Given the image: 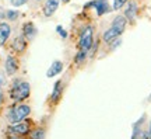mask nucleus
I'll return each instance as SVG.
<instances>
[{"label":"nucleus","mask_w":151,"mask_h":139,"mask_svg":"<svg viewBox=\"0 0 151 139\" xmlns=\"http://www.w3.org/2000/svg\"><path fill=\"white\" fill-rule=\"evenodd\" d=\"M20 16V13L17 10H7L6 11V18L9 20V21H16L17 18Z\"/></svg>","instance_id":"a211bd4d"},{"label":"nucleus","mask_w":151,"mask_h":139,"mask_svg":"<svg viewBox=\"0 0 151 139\" xmlns=\"http://www.w3.org/2000/svg\"><path fill=\"white\" fill-rule=\"evenodd\" d=\"M129 0H113V4H112V10L118 11L120 10V9H123L124 6H126V3H127Z\"/></svg>","instance_id":"6ab92c4d"},{"label":"nucleus","mask_w":151,"mask_h":139,"mask_svg":"<svg viewBox=\"0 0 151 139\" xmlns=\"http://www.w3.org/2000/svg\"><path fill=\"white\" fill-rule=\"evenodd\" d=\"M4 17H6V11L3 10V7L0 6V20H1V18H4Z\"/></svg>","instance_id":"393cba45"},{"label":"nucleus","mask_w":151,"mask_h":139,"mask_svg":"<svg viewBox=\"0 0 151 139\" xmlns=\"http://www.w3.org/2000/svg\"><path fill=\"white\" fill-rule=\"evenodd\" d=\"M120 44H122V38H118V39H115L113 42H111V44L108 45L109 51L112 52V51H115V49H118L119 47H120Z\"/></svg>","instance_id":"aec40b11"},{"label":"nucleus","mask_w":151,"mask_h":139,"mask_svg":"<svg viewBox=\"0 0 151 139\" xmlns=\"http://www.w3.org/2000/svg\"><path fill=\"white\" fill-rule=\"evenodd\" d=\"M148 101L151 103V94H150V96H148Z\"/></svg>","instance_id":"cd10ccee"},{"label":"nucleus","mask_w":151,"mask_h":139,"mask_svg":"<svg viewBox=\"0 0 151 139\" xmlns=\"http://www.w3.org/2000/svg\"><path fill=\"white\" fill-rule=\"evenodd\" d=\"M120 37H122V35H120L116 30H113L112 27H109L108 30H105V32L102 34V42L109 45L111 42H113L115 39H118V38H120Z\"/></svg>","instance_id":"ddd939ff"},{"label":"nucleus","mask_w":151,"mask_h":139,"mask_svg":"<svg viewBox=\"0 0 151 139\" xmlns=\"http://www.w3.org/2000/svg\"><path fill=\"white\" fill-rule=\"evenodd\" d=\"M29 93H31V86H29L28 82L14 80L10 90V97L16 103H20V101H24L25 98H28Z\"/></svg>","instance_id":"f257e3e1"},{"label":"nucleus","mask_w":151,"mask_h":139,"mask_svg":"<svg viewBox=\"0 0 151 139\" xmlns=\"http://www.w3.org/2000/svg\"><path fill=\"white\" fill-rule=\"evenodd\" d=\"M86 9H95L97 16H104L109 11H112V7L109 6L108 0H92L86 4Z\"/></svg>","instance_id":"20e7f679"},{"label":"nucleus","mask_w":151,"mask_h":139,"mask_svg":"<svg viewBox=\"0 0 151 139\" xmlns=\"http://www.w3.org/2000/svg\"><path fill=\"white\" fill-rule=\"evenodd\" d=\"M62 70H63V63L60 60H55L53 63L50 65L48 72H46V76L48 77H55V76H58L59 73H62Z\"/></svg>","instance_id":"2eb2a0df"},{"label":"nucleus","mask_w":151,"mask_h":139,"mask_svg":"<svg viewBox=\"0 0 151 139\" xmlns=\"http://www.w3.org/2000/svg\"><path fill=\"white\" fill-rule=\"evenodd\" d=\"M92 44H94V27L91 24H88L81 30L78 35V49L88 52L91 49Z\"/></svg>","instance_id":"7ed1b4c3"},{"label":"nucleus","mask_w":151,"mask_h":139,"mask_svg":"<svg viewBox=\"0 0 151 139\" xmlns=\"http://www.w3.org/2000/svg\"><path fill=\"white\" fill-rule=\"evenodd\" d=\"M87 58H88V52L78 49V52L74 55V63L76 65H83L87 60Z\"/></svg>","instance_id":"f3484780"},{"label":"nucleus","mask_w":151,"mask_h":139,"mask_svg":"<svg viewBox=\"0 0 151 139\" xmlns=\"http://www.w3.org/2000/svg\"><path fill=\"white\" fill-rule=\"evenodd\" d=\"M63 90H65V83L63 80H58L53 86V91L50 94V101L52 104H58L59 100L62 98V94H63Z\"/></svg>","instance_id":"9d476101"},{"label":"nucleus","mask_w":151,"mask_h":139,"mask_svg":"<svg viewBox=\"0 0 151 139\" xmlns=\"http://www.w3.org/2000/svg\"><path fill=\"white\" fill-rule=\"evenodd\" d=\"M31 114V107L28 104H16L9 110L7 112V119L10 122H21L24 119H27L28 115Z\"/></svg>","instance_id":"f03ea898"},{"label":"nucleus","mask_w":151,"mask_h":139,"mask_svg":"<svg viewBox=\"0 0 151 139\" xmlns=\"http://www.w3.org/2000/svg\"><path fill=\"white\" fill-rule=\"evenodd\" d=\"M10 3L14 7H21V6H24L25 3H28V0H10Z\"/></svg>","instance_id":"412c9836"},{"label":"nucleus","mask_w":151,"mask_h":139,"mask_svg":"<svg viewBox=\"0 0 151 139\" xmlns=\"http://www.w3.org/2000/svg\"><path fill=\"white\" fill-rule=\"evenodd\" d=\"M18 68H20V63H18V59L13 55H9L7 59H6V63H4V70H6V75L9 76H14L18 72Z\"/></svg>","instance_id":"0eeeda50"},{"label":"nucleus","mask_w":151,"mask_h":139,"mask_svg":"<svg viewBox=\"0 0 151 139\" xmlns=\"http://www.w3.org/2000/svg\"><path fill=\"white\" fill-rule=\"evenodd\" d=\"M35 1H42V0H35Z\"/></svg>","instance_id":"c85d7f7f"},{"label":"nucleus","mask_w":151,"mask_h":139,"mask_svg":"<svg viewBox=\"0 0 151 139\" xmlns=\"http://www.w3.org/2000/svg\"><path fill=\"white\" fill-rule=\"evenodd\" d=\"M127 24H129V21L126 20V17H124L123 14H118V16L112 20V23H111V27H112L113 30H116V31L122 35V34L126 31Z\"/></svg>","instance_id":"6e6552de"},{"label":"nucleus","mask_w":151,"mask_h":139,"mask_svg":"<svg viewBox=\"0 0 151 139\" xmlns=\"http://www.w3.org/2000/svg\"><path fill=\"white\" fill-rule=\"evenodd\" d=\"M6 83V75L4 73H1V72H0V87H1V86L4 84Z\"/></svg>","instance_id":"b1692460"},{"label":"nucleus","mask_w":151,"mask_h":139,"mask_svg":"<svg viewBox=\"0 0 151 139\" xmlns=\"http://www.w3.org/2000/svg\"><path fill=\"white\" fill-rule=\"evenodd\" d=\"M70 0H62V3H69Z\"/></svg>","instance_id":"bb28decb"},{"label":"nucleus","mask_w":151,"mask_h":139,"mask_svg":"<svg viewBox=\"0 0 151 139\" xmlns=\"http://www.w3.org/2000/svg\"><path fill=\"white\" fill-rule=\"evenodd\" d=\"M11 48L14 52L17 54H22V52H25V49H27V39L24 35H18L13 39V44H11Z\"/></svg>","instance_id":"9b49d317"},{"label":"nucleus","mask_w":151,"mask_h":139,"mask_svg":"<svg viewBox=\"0 0 151 139\" xmlns=\"http://www.w3.org/2000/svg\"><path fill=\"white\" fill-rule=\"evenodd\" d=\"M60 1L59 0H46L43 3L42 11H43V16L45 17H52L56 13V10L59 9Z\"/></svg>","instance_id":"1a4fd4ad"},{"label":"nucleus","mask_w":151,"mask_h":139,"mask_svg":"<svg viewBox=\"0 0 151 139\" xmlns=\"http://www.w3.org/2000/svg\"><path fill=\"white\" fill-rule=\"evenodd\" d=\"M43 138H45V129L43 128L31 129V132L28 134V139H43Z\"/></svg>","instance_id":"dca6fc26"},{"label":"nucleus","mask_w":151,"mask_h":139,"mask_svg":"<svg viewBox=\"0 0 151 139\" xmlns=\"http://www.w3.org/2000/svg\"><path fill=\"white\" fill-rule=\"evenodd\" d=\"M9 139H25V138H22L20 135H11V136H9Z\"/></svg>","instance_id":"a878e982"},{"label":"nucleus","mask_w":151,"mask_h":139,"mask_svg":"<svg viewBox=\"0 0 151 139\" xmlns=\"http://www.w3.org/2000/svg\"><path fill=\"white\" fill-rule=\"evenodd\" d=\"M11 34V27L7 23H0V47H3Z\"/></svg>","instance_id":"4468645a"},{"label":"nucleus","mask_w":151,"mask_h":139,"mask_svg":"<svg viewBox=\"0 0 151 139\" xmlns=\"http://www.w3.org/2000/svg\"><path fill=\"white\" fill-rule=\"evenodd\" d=\"M31 125H32V122H31L29 119H24V121H21V122L13 124L10 128H9V131H10L13 135L25 136V135H28L29 132H31Z\"/></svg>","instance_id":"39448f33"},{"label":"nucleus","mask_w":151,"mask_h":139,"mask_svg":"<svg viewBox=\"0 0 151 139\" xmlns=\"http://www.w3.org/2000/svg\"><path fill=\"white\" fill-rule=\"evenodd\" d=\"M37 34H38V30L34 23L28 21L22 24V35L25 37V39L31 41V39H34V38L37 37Z\"/></svg>","instance_id":"f8f14e48"},{"label":"nucleus","mask_w":151,"mask_h":139,"mask_svg":"<svg viewBox=\"0 0 151 139\" xmlns=\"http://www.w3.org/2000/svg\"><path fill=\"white\" fill-rule=\"evenodd\" d=\"M56 31L59 32L62 38H67V31H66V30H63V27H62V25H58V27H56Z\"/></svg>","instance_id":"4be33fe9"},{"label":"nucleus","mask_w":151,"mask_h":139,"mask_svg":"<svg viewBox=\"0 0 151 139\" xmlns=\"http://www.w3.org/2000/svg\"><path fill=\"white\" fill-rule=\"evenodd\" d=\"M137 14H139V4H137V1L136 0H129L126 3V6H124L123 16L126 17V20L129 23H134Z\"/></svg>","instance_id":"423d86ee"},{"label":"nucleus","mask_w":151,"mask_h":139,"mask_svg":"<svg viewBox=\"0 0 151 139\" xmlns=\"http://www.w3.org/2000/svg\"><path fill=\"white\" fill-rule=\"evenodd\" d=\"M3 101H4V93H3V89L0 87V108L3 107Z\"/></svg>","instance_id":"5701e85b"}]
</instances>
